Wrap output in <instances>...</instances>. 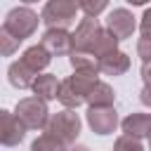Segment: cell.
<instances>
[{
  "mask_svg": "<svg viewBox=\"0 0 151 151\" xmlns=\"http://www.w3.org/2000/svg\"><path fill=\"white\" fill-rule=\"evenodd\" d=\"M137 28V21H134V14L125 7H116L113 12H109V19H106V31H111L118 40H125L134 33Z\"/></svg>",
  "mask_w": 151,
  "mask_h": 151,
  "instance_id": "52a82bcc",
  "label": "cell"
},
{
  "mask_svg": "<svg viewBox=\"0 0 151 151\" xmlns=\"http://www.w3.org/2000/svg\"><path fill=\"white\" fill-rule=\"evenodd\" d=\"M19 45H21V42H19L14 35H9L5 28H0V54H2V57H12V54L19 50Z\"/></svg>",
  "mask_w": 151,
  "mask_h": 151,
  "instance_id": "44dd1931",
  "label": "cell"
},
{
  "mask_svg": "<svg viewBox=\"0 0 151 151\" xmlns=\"http://www.w3.org/2000/svg\"><path fill=\"white\" fill-rule=\"evenodd\" d=\"M139 99H142V104H144V106H149V109H151V85H144V87H142Z\"/></svg>",
  "mask_w": 151,
  "mask_h": 151,
  "instance_id": "d4e9b609",
  "label": "cell"
},
{
  "mask_svg": "<svg viewBox=\"0 0 151 151\" xmlns=\"http://www.w3.org/2000/svg\"><path fill=\"white\" fill-rule=\"evenodd\" d=\"M21 61L33 71V73H38L40 76V71H45L47 66H50V61H52V54L38 42V45H31V47H26L24 50V54H21Z\"/></svg>",
  "mask_w": 151,
  "mask_h": 151,
  "instance_id": "7c38bea8",
  "label": "cell"
},
{
  "mask_svg": "<svg viewBox=\"0 0 151 151\" xmlns=\"http://www.w3.org/2000/svg\"><path fill=\"white\" fill-rule=\"evenodd\" d=\"M142 80H144V85H151V61L142 64Z\"/></svg>",
  "mask_w": 151,
  "mask_h": 151,
  "instance_id": "484cf974",
  "label": "cell"
},
{
  "mask_svg": "<svg viewBox=\"0 0 151 151\" xmlns=\"http://www.w3.org/2000/svg\"><path fill=\"white\" fill-rule=\"evenodd\" d=\"M99 83V73H83V71H73V76H68L66 80H61L59 87V101L64 104V109H78L80 104L87 101V94L92 92V87Z\"/></svg>",
  "mask_w": 151,
  "mask_h": 151,
  "instance_id": "6da1fadb",
  "label": "cell"
},
{
  "mask_svg": "<svg viewBox=\"0 0 151 151\" xmlns=\"http://www.w3.org/2000/svg\"><path fill=\"white\" fill-rule=\"evenodd\" d=\"M80 127H83L80 116H78L73 109H64V111H59V113H54V116L50 118L45 132L52 134L54 139H59L64 146H71V144L78 139V134H80Z\"/></svg>",
  "mask_w": 151,
  "mask_h": 151,
  "instance_id": "277c9868",
  "label": "cell"
},
{
  "mask_svg": "<svg viewBox=\"0 0 151 151\" xmlns=\"http://www.w3.org/2000/svg\"><path fill=\"white\" fill-rule=\"evenodd\" d=\"M127 68H130V57L120 50L99 61V73H104V76H123V73H127Z\"/></svg>",
  "mask_w": 151,
  "mask_h": 151,
  "instance_id": "9a60e30c",
  "label": "cell"
},
{
  "mask_svg": "<svg viewBox=\"0 0 151 151\" xmlns=\"http://www.w3.org/2000/svg\"><path fill=\"white\" fill-rule=\"evenodd\" d=\"M139 31H142V38L151 40V7H146V9H144L142 21H139Z\"/></svg>",
  "mask_w": 151,
  "mask_h": 151,
  "instance_id": "cb8c5ba5",
  "label": "cell"
},
{
  "mask_svg": "<svg viewBox=\"0 0 151 151\" xmlns=\"http://www.w3.org/2000/svg\"><path fill=\"white\" fill-rule=\"evenodd\" d=\"M68 151H90V149L83 146V144H73V146H68Z\"/></svg>",
  "mask_w": 151,
  "mask_h": 151,
  "instance_id": "4316f807",
  "label": "cell"
},
{
  "mask_svg": "<svg viewBox=\"0 0 151 151\" xmlns=\"http://www.w3.org/2000/svg\"><path fill=\"white\" fill-rule=\"evenodd\" d=\"M68 61H71L73 71H83V73H99V61H97L92 54H87V52H73V54L68 57Z\"/></svg>",
  "mask_w": 151,
  "mask_h": 151,
  "instance_id": "ac0fdd59",
  "label": "cell"
},
{
  "mask_svg": "<svg viewBox=\"0 0 151 151\" xmlns=\"http://www.w3.org/2000/svg\"><path fill=\"white\" fill-rule=\"evenodd\" d=\"M120 127H123V134H130V137H151V113H130L120 120Z\"/></svg>",
  "mask_w": 151,
  "mask_h": 151,
  "instance_id": "8fae6325",
  "label": "cell"
},
{
  "mask_svg": "<svg viewBox=\"0 0 151 151\" xmlns=\"http://www.w3.org/2000/svg\"><path fill=\"white\" fill-rule=\"evenodd\" d=\"M40 45L52 54V57H64L73 54V35L68 31H45L40 38Z\"/></svg>",
  "mask_w": 151,
  "mask_h": 151,
  "instance_id": "30bf717a",
  "label": "cell"
},
{
  "mask_svg": "<svg viewBox=\"0 0 151 151\" xmlns=\"http://www.w3.org/2000/svg\"><path fill=\"white\" fill-rule=\"evenodd\" d=\"M137 54L142 57L144 64H149V61H151V40L139 38V40H137Z\"/></svg>",
  "mask_w": 151,
  "mask_h": 151,
  "instance_id": "603a6c76",
  "label": "cell"
},
{
  "mask_svg": "<svg viewBox=\"0 0 151 151\" xmlns=\"http://www.w3.org/2000/svg\"><path fill=\"white\" fill-rule=\"evenodd\" d=\"M113 151H144V144L142 139L137 137H130V134H120L113 144Z\"/></svg>",
  "mask_w": 151,
  "mask_h": 151,
  "instance_id": "ffe728a7",
  "label": "cell"
},
{
  "mask_svg": "<svg viewBox=\"0 0 151 151\" xmlns=\"http://www.w3.org/2000/svg\"><path fill=\"white\" fill-rule=\"evenodd\" d=\"M31 151H68V146H64V144H61L59 139H54L52 134L42 132L38 139H33Z\"/></svg>",
  "mask_w": 151,
  "mask_h": 151,
  "instance_id": "d6986e66",
  "label": "cell"
},
{
  "mask_svg": "<svg viewBox=\"0 0 151 151\" xmlns=\"http://www.w3.org/2000/svg\"><path fill=\"white\" fill-rule=\"evenodd\" d=\"M7 78H9V83H12L14 87H19V90H28V87H33L38 73H33V71L19 59V61H12V64H9V68H7Z\"/></svg>",
  "mask_w": 151,
  "mask_h": 151,
  "instance_id": "4fadbf2b",
  "label": "cell"
},
{
  "mask_svg": "<svg viewBox=\"0 0 151 151\" xmlns=\"http://www.w3.org/2000/svg\"><path fill=\"white\" fill-rule=\"evenodd\" d=\"M113 99H116V92L111 90L109 83H97L92 87V92L87 94V104L90 109H106V106H113Z\"/></svg>",
  "mask_w": 151,
  "mask_h": 151,
  "instance_id": "2e32d148",
  "label": "cell"
},
{
  "mask_svg": "<svg viewBox=\"0 0 151 151\" xmlns=\"http://www.w3.org/2000/svg\"><path fill=\"white\" fill-rule=\"evenodd\" d=\"M59 87H61V83L57 80V76L40 73L31 90H33V97H40V99L50 101V99H59Z\"/></svg>",
  "mask_w": 151,
  "mask_h": 151,
  "instance_id": "5bb4252c",
  "label": "cell"
},
{
  "mask_svg": "<svg viewBox=\"0 0 151 151\" xmlns=\"http://www.w3.org/2000/svg\"><path fill=\"white\" fill-rule=\"evenodd\" d=\"M14 116L24 123L26 130H45L50 123V109L47 101L40 97H24L14 106Z\"/></svg>",
  "mask_w": 151,
  "mask_h": 151,
  "instance_id": "7a4b0ae2",
  "label": "cell"
},
{
  "mask_svg": "<svg viewBox=\"0 0 151 151\" xmlns=\"http://www.w3.org/2000/svg\"><path fill=\"white\" fill-rule=\"evenodd\" d=\"M38 21H42V19H38V14H35L31 7L21 5V7H12V9L7 12L5 21H2V28H5L9 35H14L19 42H24L26 38H31V35L35 33Z\"/></svg>",
  "mask_w": 151,
  "mask_h": 151,
  "instance_id": "5b68a950",
  "label": "cell"
},
{
  "mask_svg": "<svg viewBox=\"0 0 151 151\" xmlns=\"http://www.w3.org/2000/svg\"><path fill=\"white\" fill-rule=\"evenodd\" d=\"M101 24L97 21V19H92V17H85L78 26H76V31L71 33L73 35V52H92V47H94V42L99 40V35H101Z\"/></svg>",
  "mask_w": 151,
  "mask_h": 151,
  "instance_id": "8992f818",
  "label": "cell"
},
{
  "mask_svg": "<svg viewBox=\"0 0 151 151\" xmlns=\"http://www.w3.org/2000/svg\"><path fill=\"white\" fill-rule=\"evenodd\" d=\"M149 146H151V137H149Z\"/></svg>",
  "mask_w": 151,
  "mask_h": 151,
  "instance_id": "83f0119b",
  "label": "cell"
},
{
  "mask_svg": "<svg viewBox=\"0 0 151 151\" xmlns=\"http://www.w3.org/2000/svg\"><path fill=\"white\" fill-rule=\"evenodd\" d=\"M78 7H80V12H85V17L97 19V14H101L109 5H106V0H80Z\"/></svg>",
  "mask_w": 151,
  "mask_h": 151,
  "instance_id": "7402d4cb",
  "label": "cell"
},
{
  "mask_svg": "<svg viewBox=\"0 0 151 151\" xmlns=\"http://www.w3.org/2000/svg\"><path fill=\"white\" fill-rule=\"evenodd\" d=\"M26 134L24 123L12 111H0V142L5 146H17Z\"/></svg>",
  "mask_w": 151,
  "mask_h": 151,
  "instance_id": "9c48e42d",
  "label": "cell"
},
{
  "mask_svg": "<svg viewBox=\"0 0 151 151\" xmlns=\"http://www.w3.org/2000/svg\"><path fill=\"white\" fill-rule=\"evenodd\" d=\"M85 118H87V125L92 127L94 134H111L118 127V113H116L113 106H106V109H87Z\"/></svg>",
  "mask_w": 151,
  "mask_h": 151,
  "instance_id": "ba28073f",
  "label": "cell"
},
{
  "mask_svg": "<svg viewBox=\"0 0 151 151\" xmlns=\"http://www.w3.org/2000/svg\"><path fill=\"white\" fill-rule=\"evenodd\" d=\"M78 12H80V7L73 0H50L42 7L40 19L47 26V31H66L76 21V14Z\"/></svg>",
  "mask_w": 151,
  "mask_h": 151,
  "instance_id": "3957f363",
  "label": "cell"
},
{
  "mask_svg": "<svg viewBox=\"0 0 151 151\" xmlns=\"http://www.w3.org/2000/svg\"><path fill=\"white\" fill-rule=\"evenodd\" d=\"M118 42H120V40H118L111 31H106V28H104V31H101V35H99V40L94 42V47H92V52H90V54H92L97 61H101L104 57H109V54L118 52Z\"/></svg>",
  "mask_w": 151,
  "mask_h": 151,
  "instance_id": "e0dca14e",
  "label": "cell"
}]
</instances>
